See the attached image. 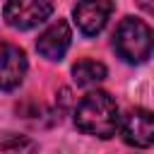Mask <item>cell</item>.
Returning a JSON list of instances; mask_svg holds the SVG:
<instances>
[{"instance_id":"6da1fadb","label":"cell","mask_w":154,"mask_h":154,"mask_svg":"<svg viewBox=\"0 0 154 154\" xmlns=\"http://www.w3.org/2000/svg\"><path fill=\"white\" fill-rule=\"evenodd\" d=\"M75 125L82 132L101 137V140L113 137L120 125V116H118V106L113 96L99 89L89 91L75 108Z\"/></svg>"},{"instance_id":"7a4b0ae2","label":"cell","mask_w":154,"mask_h":154,"mask_svg":"<svg viewBox=\"0 0 154 154\" xmlns=\"http://www.w3.org/2000/svg\"><path fill=\"white\" fill-rule=\"evenodd\" d=\"M113 46L125 63H144L152 55V29L142 19L125 17L113 34Z\"/></svg>"},{"instance_id":"3957f363","label":"cell","mask_w":154,"mask_h":154,"mask_svg":"<svg viewBox=\"0 0 154 154\" xmlns=\"http://www.w3.org/2000/svg\"><path fill=\"white\" fill-rule=\"evenodd\" d=\"M53 12L51 0H7L2 17L12 29L26 31L38 26L41 22H46Z\"/></svg>"},{"instance_id":"277c9868","label":"cell","mask_w":154,"mask_h":154,"mask_svg":"<svg viewBox=\"0 0 154 154\" xmlns=\"http://www.w3.org/2000/svg\"><path fill=\"white\" fill-rule=\"evenodd\" d=\"M111 12H113L111 0H79L75 5L72 14H75V22L84 36H96L106 26Z\"/></svg>"},{"instance_id":"5b68a950","label":"cell","mask_w":154,"mask_h":154,"mask_svg":"<svg viewBox=\"0 0 154 154\" xmlns=\"http://www.w3.org/2000/svg\"><path fill=\"white\" fill-rule=\"evenodd\" d=\"M26 55L22 48L0 41V91H12L24 82Z\"/></svg>"},{"instance_id":"8992f818","label":"cell","mask_w":154,"mask_h":154,"mask_svg":"<svg viewBox=\"0 0 154 154\" xmlns=\"http://www.w3.org/2000/svg\"><path fill=\"white\" fill-rule=\"evenodd\" d=\"M118 128H120L123 140H125L128 144H132V147L147 149V147H152V142H154V118H152V113L144 111V108L130 111V113L125 116L123 125H118Z\"/></svg>"},{"instance_id":"52a82bcc","label":"cell","mask_w":154,"mask_h":154,"mask_svg":"<svg viewBox=\"0 0 154 154\" xmlns=\"http://www.w3.org/2000/svg\"><path fill=\"white\" fill-rule=\"evenodd\" d=\"M70 41H72V31H70V24L65 19H58L53 22L36 41V51L48 58V60H60L65 55V51L70 48Z\"/></svg>"},{"instance_id":"ba28073f","label":"cell","mask_w":154,"mask_h":154,"mask_svg":"<svg viewBox=\"0 0 154 154\" xmlns=\"http://www.w3.org/2000/svg\"><path fill=\"white\" fill-rule=\"evenodd\" d=\"M72 77L77 82V87H94L99 82L106 79V65L103 63H96V60H77L72 65Z\"/></svg>"},{"instance_id":"9c48e42d","label":"cell","mask_w":154,"mask_h":154,"mask_svg":"<svg viewBox=\"0 0 154 154\" xmlns=\"http://www.w3.org/2000/svg\"><path fill=\"white\" fill-rule=\"evenodd\" d=\"M31 147H34V144H31L29 140H22V137H19V140H7V142L2 140V142H0V149H31Z\"/></svg>"},{"instance_id":"30bf717a","label":"cell","mask_w":154,"mask_h":154,"mask_svg":"<svg viewBox=\"0 0 154 154\" xmlns=\"http://www.w3.org/2000/svg\"><path fill=\"white\" fill-rule=\"evenodd\" d=\"M137 2H140V5H142V7H144V10H147V12H152V10H154V7H152V5H149V0H137Z\"/></svg>"}]
</instances>
